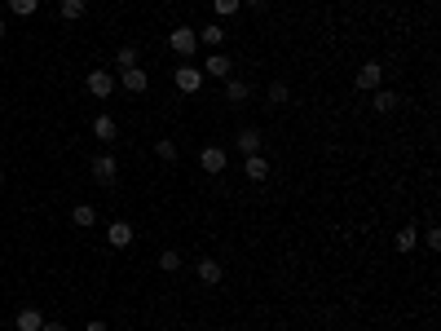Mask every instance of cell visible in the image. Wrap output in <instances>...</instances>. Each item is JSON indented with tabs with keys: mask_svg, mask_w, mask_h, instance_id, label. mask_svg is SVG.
Segmentation results:
<instances>
[{
	"mask_svg": "<svg viewBox=\"0 0 441 331\" xmlns=\"http://www.w3.org/2000/svg\"><path fill=\"white\" fill-rule=\"evenodd\" d=\"M199 168L207 177H221L225 168H230V151H225V146H203L199 151Z\"/></svg>",
	"mask_w": 441,
	"mask_h": 331,
	"instance_id": "2",
	"label": "cell"
},
{
	"mask_svg": "<svg viewBox=\"0 0 441 331\" xmlns=\"http://www.w3.org/2000/svg\"><path fill=\"white\" fill-rule=\"evenodd\" d=\"M115 85H120L124 93H133V97H141L146 89H151V75H146V71H141V66H124V71H120V80H115Z\"/></svg>",
	"mask_w": 441,
	"mask_h": 331,
	"instance_id": "4",
	"label": "cell"
},
{
	"mask_svg": "<svg viewBox=\"0 0 441 331\" xmlns=\"http://www.w3.org/2000/svg\"><path fill=\"white\" fill-rule=\"evenodd\" d=\"M168 49L177 58H194V54H199V31H194V27H172L168 31Z\"/></svg>",
	"mask_w": 441,
	"mask_h": 331,
	"instance_id": "1",
	"label": "cell"
},
{
	"mask_svg": "<svg viewBox=\"0 0 441 331\" xmlns=\"http://www.w3.org/2000/svg\"><path fill=\"white\" fill-rule=\"evenodd\" d=\"M40 323H44V313L40 309H18V313H13V327H18V331H40Z\"/></svg>",
	"mask_w": 441,
	"mask_h": 331,
	"instance_id": "16",
	"label": "cell"
},
{
	"mask_svg": "<svg viewBox=\"0 0 441 331\" xmlns=\"http://www.w3.org/2000/svg\"><path fill=\"white\" fill-rule=\"evenodd\" d=\"M243 5H248V9H265L269 0H243Z\"/></svg>",
	"mask_w": 441,
	"mask_h": 331,
	"instance_id": "29",
	"label": "cell"
},
{
	"mask_svg": "<svg viewBox=\"0 0 441 331\" xmlns=\"http://www.w3.org/2000/svg\"><path fill=\"white\" fill-rule=\"evenodd\" d=\"M199 44H207V49H221V44H225V27H221V23H207V27L199 31Z\"/></svg>",
	"mask_w": 441,
	"mask_h": 331,
	"instance_id": "17",
	"label": "cell"
},
{
	"mask_svg": "<svg viewBox=\"0 0 441 331\" xmlns=\"http://www.w3.org/2000/svg\"><path fill=\"white\" fill-rule=\"evenodd\" d=\"M84 85H89L93 97H110V93H115V75H110V71H89Z\"/></svg>",
	"mask_w": 441,
	"mask_h": 331,
	"instance_id": "10",
	"label": "cell"
},
{
	"mask_svg": "<svg viewBox=\"0 0 441 331\" xmlns=\"http://www.w3.org/2000/svg\"><path fill=\"white\" fill-rule=\"evenodd\" d=\"M419 239H423V247H428V252H437V247H441V230H437V225H428Z\"/></svg>",
	"mask_w": 441,
	"mask_h": 331,
	"instance_id": "27",
	"label": "cell"
},
{
	"mask_svg": "<svg viewBox=\"0 0 441 331\" xmlns=\"http://www.w3.org/2000/svg\"><path fill=\"white\" fill-rule=\"evenodd\" d=\"M159 270L177 274V270H181V252H177V247H163V252H159Z\"/></svg>",
	"mask_w": 441,
	"mask_h": 331,
	"instance_id": "21",
	"label": "cell"
},
{
	"mask_svg": "<svg viewBox=\"0 0 441 331\" xmlns=\"http://www.w3.org/2000/svg\"><path fill=\"white\" fill-rule=\"evenodd\" d=\"M93 137L110 146V142H115V137H120V124H115V120H110V115H97V120H93Z\"/></svg>",
	"mask_w": 441,
	"mask_h": 331,
	"instance_id": "14",
	"label": "cell"
},
{
	"mask_svg": "<svg viewBox=\"0 0 441 331\" xmlns=\"http://www.w3.org/2000/svg\"><path fill=\"white\" fill-rule=\"evenodd\" d=\"M84 331H110V327H106V323H97V318H93V323H89Z\"/></svg>",
	"mask_w": 441,
	"mask_h": 331,
	"instance_id": "30",
	"label": "cell"
},
{
	"mask_svg": "<svg viewBox=\"0 0 441 331\" xmlns=\"http://www.w3.org/2000/svg\"><path fill=\"white\" fill-rule=\"evenodd\" d=\"M89 13V0H62V18L67 23H79Z\"/></svg>",
	"mask_w": 441,
	"mask_h": 331,
	"instance_id": "20",
	"label": "cell"
},
{
	"mask_svg": "<svg viewBox=\"0 0 441 331\" xmlns=\"http://www.w3.org/2000/svg\"><path fill=\"white\" fill-rule=\"evenodd\" d=\"M203 75L230 80V75H234V58H230V54H221V49H212V54L203 58Z\"/></svg>",
	"mask_w": 441,
	"mask_h": 331,
	"instance_id": "5",
	"label": "cell"
},
{
	"mask_svg": "<svg viewBox=\"0 0 441 331\" xmlns=\"http://www.w3.org/2000/svg\"><path fill=\"white\" fill-rule=\"evenodd\" d=\"M287 97H291V89H287V80H274V85H269V106H283V102H287Z\"/></svg>",
	"mask_w": 441,
	"mask_h": 331,
	"instance_id": "24",
	"label": "cell"
},
{
	"mask_svg": "<svg viewBox=\"0 0 441 331\" xmlns=\"http://www.w3.org/2000/svg\"><path fill=\"white\" fill-rule=\"evenodd\" d=\"M362 93H375V89H384V62H362L357 66V80H353Z\"/></svg>",
	"mask_w": 441,
	"mask_h": 331,
	"instance_id": "3",
	"label": "cell"
},
{
	"mask_svg": "<svg viewBox=\"0 0 441 331\" xmlns=\"http://www.w3.org/2000/svg\"><path fill=\"white\" fill-rule=\"evenodd\" d=\"M243 173H248V181H265L269 177V159L265 155H248L243 159Z\"/></svg>",
	"mask_w": 441,
	"mask_h": 331,
	"instance_id": "15",
	"label": "cell"
},
{
	"mask_svg": "<svg viewBox=\"0 0 441 331\" xmlns=\"http://www.w3.org/2000/svg\"><path fill=\"white\" fill-rule=\"evenodd\" d=\"M106 243L115 247V252L133 247V225H128V221H110V225H106Z\"/></svg>",
	"mask_w": 441,
	"mask_h": 331,
	"instance_id": "7",
	"label": "cell"
},
{
	"mask_svg": "<svg viewBox=\"0 0 441 331\" xmlns=\"http://www.w3.org/2000/svg\"><path fill=\"white\" fill-rule=\"evenodd\" d=\"M0 186H5V173H0Z\"/></svg>",
	"mask_w": 441,
	"mask_h": 331,
	"instance_id": "32",
	"label": "cell"
},
{
	"mask_svg": "<svg viewBox=\"0 0 441 331\" xmlns=\"http://www.w3.org/2000/svg\"><path fill=\"white\" fill-rule=\"evenodd\" d=\"M415 243H419V230H415V225H402V230H397V239H393L397 252H415Z\"/></svg>",
	"mask_w": 441,
	"mask_h": 331,
	"instance_id": "19",
	"label": "cell"
},
{
	"mask_svg": "<svg viewBox=\"0 0 441 331\" xmlns=\"http://www.w3.org/2000/svg\"><path fill=\"white\" fill-rule=\"evenodd\" d=\"M177 89H181V93H199L203 89V71H199V66H177Z\"/></svg>",
	"mask_w": 441,
	"mask_h": 331,
	"instance_id": "8",
	"label": "cell"
},
{
	"mask_svg": "<svg viewBox=\"0 0 441 331\" xmlns=\"http://www.w3.org/2000/svg\"><path fill=\"white\" fill-rule=\"evenodd\" d=\"M36 9H40V0H9V13H13V18H31Z\"/></svg>",
	"mask_w": 441,
	"mask_h": 331,
	"instance_id": "22",
	"label": "cell"
},
{
	"mask_svg": "<svg viewBox=\"0 0 441 331\" xmlns=\"http://www.w3.org/2000/svg\"><path fill=\"white\" fill-rule=\"evenodd\" d=\"M212 9H217V18H234L243 9V0H212Z\"/></svg>",
	"mask_w": 441,
	"mask_h": 331,
	"instance_id": "25",
	"label": "cell"
},
{
	"mask_svg": "<svg viewBox=\"0 0 441 331\" xmlns=\"http://www.w3.org/2000/svg\"><path fill=\"white\" fill-rule=\"evenodd\" d=\"M5 31H9V23H5V18H0V36H5Z\"/></svg>",
	"mask_w": 441,
	"mask_h": 331,
	"instance_id": "31",
	"label": "cell"
},
{
	"mask_svg": "<svg viewBox=\"0 0 441 331\" xmlns=\"http://www.w3.org/2000/svg\"><path fill=\"white\" fill-rule=\"evenodd\" d=\"M194 274H199V278H203V283H207V287H217V283H221V278H225V270H221V261H212V256H203L199 265H194Z\"/></svg>",
	"mask_w": 441,
	"mask_h": 331,
	"instance_id": "13",
	"label": "cell"
},
{
	"mask_svg": "<svg viewBox=\"0 0 441 331\" xmlns=\"http://www.w3.org/2000/svg\"><path fill=\"white\" fill-rule=\"evenodd\" d=\"M137 62H141V58H137V49H133V44H124L120 54H115V66H120V71H124V66H137Z\"/></svg>",
	"mask_w": 441,
	"mask_h": 331,
	"instance_id": "26",
	"label": "cell"
},
{
	"mask_svg": "<svg viewBox=\"0 0 441 331\" xmlns=\"http://www.w3.org/2000/svg\"><path fill=\"white\" fill-rule=\"evenodd\" d=\"M260 146H265V132L260 128H238V155H260Z\"/></svg>",
	"mask_w": 441,
	"mask_h": 331,
	"instance_id": "9",
	"label": "cell"
},
{
	"mask_svg": "<svg viewBox=\"0 0 441 331\" xmlns=\"http://www.w3.org/2000/svg\"><path fill=\"white\" fill-rule=\"evenodd\" d=\"M371 106H375V115H393V111L402 106V93H393V89H375Z\"/></svg>",
	"mask_w": 441,
	"mask_h": 331,
	"instance_id": "11",
	"label": "cell"
},
{
	"mask_svg": "<svg viewBox=\"0 0 441 331\" xmlns=\"http://www.w3.org/2000/svg\"><path fill=\"white\" fill-rule=\"evenodd\" d=\"M71 221H75L79 230L97 225V208H93V204H75V208H71Z\"/></svg>",
	"mask_w": 441,
	"mask_h": 331,
	"instance_id": "18",
	"label": "cell"
},
{
	"mask_svg": "<svg viewBox=\"0 0 441 331\" xmlns=\"http://www.w3.org/2000/svg\"><path fill=\"white\" fill-rule=\"evenodd\" d=\"M155 155H159L163 163H177V142H172V137H159V142H155Z\"/></svg>",
	"mask_w": 441,
	"mask_h": 331,
	"instance_id": "23",
	"label": "cell"
},
{
	"mask_svg": "<svg viewBox=\"0 0 441 331\" xmlns=\"http://www.w3.org/2000/svg\"><path fill=\"white\" fill-rule=\"evenodd\" d=\"M93 177L102 181V186H115V177H120V159L110 155V151H106V155H97V159H93Z\"/></svg>",
	"mask_w": 441,
	"mask_h": 331,
	"instance_id": "6",
	"label": "cell"
},
{
	"mask_svg": "<svg viewBox=\"0 0 441 331\" xmlns=\"http://www.w3.org/2000/svg\"><path fill=\"white\" fill-rule=\"evenodd\" d=\"M248 97H252V85H248V80H225V102H230V106H243V102H248Z\"/></svg>",
	"mask_w": 441,
	"mask_h": 331,
	"instance_id": "12",
	"label": "cell"
},
{
	"mask_svg": "<svg viewBox=\"0 0 441 331\" xmlns=\"http://www.w3.org/2000/svg\"><path fill=\"white\" fill-rule=\"evenodd\" d=\"M40 331H67V327H62V323H53V318H44V323H40Z\"/></svg>",
	"mask_w": 441,
	"mask_h": 331,
	"instance_id": "28",
	"label": "cell"
}]
</instances>
